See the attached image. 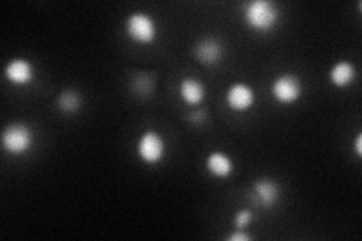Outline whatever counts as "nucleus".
<instances>
[{"mask_svg": "<svg viewBox=\"0 0 362 241\" xmlns=\"http://www.w3.org/2000/svg\"><path fill=\"white\" fill-rule=\"evenodd\" d=\"M245 26L255 33H270L281 23V8L272 0H251L242 9Z\"/></svg>", "mask_w": 362, "mask_h": 241, "instance_id": "f257e3e1", "label": "nucleus"}, {"mask_svg": "<svg viewBox=\"0 0 362 241\" xmlns=\"http://www.w3.org/2000/svg\"><path fill=\"white\" fill-rule=\"evenodd\" d=\"M126 37L138 45H151L158 40L160 28L153 16L144 11H134L124 23Z\"/></svg>", "mask_w": 362, "mask_h": 241, "instance_id": "f03ea898", "label": "nucleus"}, {"mask_svg": "<svg viewBox=\"0 0 362 241\" xmlns=\"http://www.w3.org/2000/svg\"><path fill=\"white\" fill-rule=\"evenodd\" d=\"M35 143V133L26 122H11L2 131V148L9 155H25Z\"/></svg>", "mask_w": 362, "mask_h": 241, "instance_id": "7ed1b4c3", "label": "nucleus"}, {"mask_svg": "<svg viewBox=\"0 0 362 241\" xmlns=\"http://www.w3.org/2000/svg\"><path fill=\"white\" fill-rule=\"evenodd\" d=\"M136 155L146 166L162 163L166 157V141L160 131L146 129L136 142Z\"/></svg>", "mask_w": 362, "mask_h": 241, "instance_id": "20e7f679", "label": "nucleus"}, {"mask_svg": "<svg viewBox=\"0 0 362 241\" xmlns=\"http://www.w3.org/2000/svg\"><path fill=\"white\" fill-rule=\"evenodd\" d=\"M303 82L294 73H282L270 85V95L282 106H291L303 97Z\"/></svg>", "mask_w": 362, "mask_h": 241, "instance_id": "39448f33", "label": "nucleus"}, {"mask_svg": "<svg viewBox=\"0 0 362 241\" xmlns=\"http://www.w3.org/2000/svg\"><path fill=\"white\" fill-rule=\"evenodd\" d=\"M281 194H282V190H281L279 182L275 181L274 178L263 177L252 182L249 196H251V201L257 208L272 210L279 202Z\"/></svg>", "mask_w": 362, "mask_h": 241, "instance_id": "423d86ee", "label": "nucleus"}, {"mask_svg": "<svg viewBox=\"0 0 362 241\" xmlns=\"http://www.w3.org/2000/svg\"><path fill=\"white\" fill-rule=\"evenodd\" d=\"M255 90L245 82L233 83L225 93V105L234 113H246L255 106Z\"/></svg>", "mask_w": 362, "mask_h": 241, "instance_id": "0eeeda50", "label": "nucleus"}, {"mask_svg": "<svg viewBox=\"0 0 362 241\" xmlns=\"http://www.w3.org/2000/svg\"><path fill=\"white\" fill-rule=\"evenodd\" d=\"M5 78L16 88H26L35 80V65L28 57H13L5 65Z\"/></svg>", "mask_w": 362, "mask_h": 241, "instance_id": "6e6552de", "label": "nucleus"}, {"mask_svg": "<svg viewBox=\"0 0 362 241\" xmlns=\"http://www.w3.org/2000/svg\"><path fill=\"white\" fill-rule=\"evenodd\" d=\"M177 90H178L180 100L183 101L186 106H190V107L199 106L201 102L206 100V95H207V88L204 85V82L192 76H185L181 78L178 82Z\"/></svg>", "mask_w": 362, "mask_h": 241, "instance_id": "1a4fd4ad", "label": "nucleus"}, {"mask_svg": "<svg viewBox=\"0 0 362 241\" xmlns=\"http://www.w3.org/2000/svg\"><path fill=\"white\" fill-rule=\"evenodd\" d=\"M204 167L207 174L216 180H226L234 174V160L225 151H211L204 160Z\"/></svg>", "mask_w": 362, "mask_h": 241, "instance_id": "9d476101", "label": "nucleus"}, {"mask_svg": "<svg viewBox=\"0 0 362 241\" xmlns=\"http://www.w3.org/2000/svg\"><path fill=\"white\" fill-rule=\"evenodd\" d=\"M197 61L206 66L218 65L223 56V47L221 41L214 38H204L201 40L194 49Z\"/></svg>", "mask_w": 362, "mask_h": 241, "instance_id": "9b49d317", "label": "nucleus"}, {"mask_svg": "<svg viewBox=\"0 0 362 241\" xmlns=\"http://www.w3.org/2000/svg\"><path fill=\"white\" fill-rule=\"evenodd\" d=\"M356 66L354 62L350 61H338L335 62L329 73H327V77H329V82L332 86L338 89H346L349 86H352L356 80Z\"/></svg>", "mask_w": 362, "mask_h": 241, "instance_id": "f8f14e48", "label": "nucleus"}, {"mask_svg": "<svg viewBox=\"0 0 362 241\" xmlns=\"http://www.w3.org/2000/svg\"><path fill=\"white\" fill-rule=\"evenodd\" d=\"M56 105H58L59 110L66 114H73L78 112L82 106V97L78 95V93L73 89H66L64 93L58 95V100H56Z\"/></svg>", "mask_w": 362, "mask_h": 241, "instance_id": "ddd939ff", "label": "nucleus"}, {"mask_svg": "<svg viewBox=\"0 0 362 241\" xmlns=\"http://www.w3.org/2000/svg\"><path fill=\"white\" fill-rule=\"evenodd\" d=\"M254 222V213L251 210H239L234 214V226L235 229H246L247 226H251Z\"/></svg>", "mask_w": 362, "mask_h": 241, "instance_id": "4468645a", "label": "nucleus"}, {"mask_svg": "<svg viewBox=\"0 0 362 241\" xmlns=\"http://www.w3.org/2000/svg\"><path fill=\"white\" fill-rule=\"evenodd\" d=\"M228 241H249L251 240V235L245 233V229H234L231 234L225 237Z\"/></svg>", "mask_w": 362, "mask_h": 241, "instance_id": "2eb2a0df", "label": "nucleus"}, {"mask_svg": "<svg viewBox=\"0 0 362 241\" xmlns=\"http://www.w3.org/2000/svg\"><path fill=\"white\" fill-rule=\"evenodd\" d=\"M207 119V112H204L202 109H195L190 113V121L194 124H202Z\"/></svg>", "mask_w": 362, "mask_h": 241, "instance_id": "dca6fc26", "label": "nucleus"}, {"mask_svg": "<svg viewBox=\"0 0 362 241\" xmlns=\"http://www.w3.org/2000/svg\"><path fill=\"white\" fill-rule=\"evenodd\" d=\"M354 149H355V154L359 158L362 155V134L358 133L355 137V142H354Z\"/></svg>", "mask_w": 362, "mask_h": 241, "instance_id": "f3484780", "label": "nucleus"}]
</instances>
